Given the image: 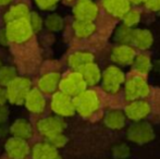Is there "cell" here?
<instances>
[{
  "instance_id": "5bb4252c",
  "label": "cell",
  "mask_w": 160,
  "mask_h": 159,
  "mask_svg": "<svg viewBox=\"0 0 160 159\" xmlns=\"http://www.w3.org/2000/svg\"><path fill=\"white\" fill-rule=\"evenodd\" d=\"M135 55H136L135 50L130 45H119L112 50L111 59L117 64L127 66L132 63Z\"/></svg>"
},
{
  "instance_id": "83f0119b",
  "label": "cell",
  "mask_w": 160,
  "mask_h": 159,
  "mask_svg": "<svg viewBox=\"0 0 160 159\" xmlns=\"http://www.w3.org/2000/svg\"><path fill=\"white\" fill-rule=\"evenodd\" d=\"M45 24H46V27L48 28L49 31H52V32H59V31L62 30L63 27V20H62L61 17L57 14H51L49 17H47L46 21H45Z\"/></svg>"
},
{
  "instance_id": "4dcf8cb0",
  "label": "cell",
  "mask_w": 160,
  "mask_h": 159,
  "mask_svg": "<svg viewBox=\"0 0 160 159\" xmlns=\"http://www.w3.org/2000/svg\"><path fill=\"white\" fill-rule=\"evenodd\" d=\"M112 154L116 158H125L130 155V148L125 144H118L112 148Z\"/></svg>"
},
{
  "instance_id": "2e32d148",
  "label": "cell",
  "mask_w": 160,
  "mask_h": 159,
  "mask_svg": "<svg viewBox=\"0 0 160 159\" xmlns=\"http://www.w3.org/2000/svg\"><path fill=\"white\" fill-rule=\"evenodd\" d=\"M61 75L58 72H50L42 75L38 81V89L42 93L51 94L55 93L56 89L59 87Z\"/></svg>"
},
{
  "instance_id": "277c9868",
  "label": "cell",
  "mask_w": 160,
  "mask_h": 159,
  "mask_svg": "<svg viewBox=\"0 0 160 159\" xmlns=\"http://www.w3.org/2000/svg\"><path fill=\"white\" fill-rule=\"evenodd\" d=\"M128 138L136 144H146L155 138V132L147 122L136 121L128 130Z\"/></svg>"
},
{
  "instance_id": "ffe728a7",
  "label": "cell",
  "mask_w": 160,
  "mask_h": 159,
  "mask_svg": "<svg viewBox=\"0 0 160 159\" xmlns=\"http://www.w3.org/2000/svg\"><path fill=\"white\" fill-rule=\"evenodd\" d=\"M154 42V37L148 30H134L132 44L141 50L148 49Z\"/></svg>"
},
{
  "instance_id": "30bf717a",
  "label": "cell",
  "mask_w": 160,
  "mask_h": 159,
  "mask_svg": "<svg viewBox=\"0 0 160 159\" xmlns=\"http://www.w3.org/2000/svg\"><path fill=\"white\" fill-rule=\"evenodd\" d=\"M65 127V122L61 118L58 117H47L40 119L37 123V130L42 135L46 137L53 135V134L61 133Z\"/></svg>"
},
{
  "instance_id": "b9f144b4",
  "label": "cell",
  "mask_w": 160,
  "mask_h": 159,
  "mask_svg": "<svg viewBox=\"0 0 160 159\" xmlns=\"http://www.w3.org/2000/svg\"><path fill=\"white\" fill-rule=\"evenodd\" d=\"M69 1H72V0H69Z\"/></svg>"
},
{
  "instance_id": "603a6c76",
  "label": "cell",
  "mask_w": 160,
  "mask_h": 159,
  "mask_svg": "<svg viewBox=\"0 0 160 159\" xmlns=\"http://www.w3.org/2000/svg\"><path fill=\"white\" fill-rule=\"evenodd\" d=\"M74 33L80 38H86L91 36L96 30V26L93 21H85V20H76L73 24Z\"/></svg>"
},
{
  "instance_id": "8fae6325",
  "label": "cell",
  "mask_w": 160,
  "mask_h": 159,
  "mask_svg": "<svg viewBox=\"0 0 160 159\" xmlns=\"http://www.w3.org/2000/svg\"><path fill=\"white\" fill-rule=\"evenodd\" d=\"M73 14L76 20L94 21L98 14V8L92 0H78L73 8Z\"/></svg>"
},
{
  "instance_id": "d590c367",
  "label": "cell",
  "mask_w": 160,
  "mask_h": 159,
  "mask_svg": "<svg viewBox=\"0 0 160 159\" xmlns=\"http://www.w3.org/2000/svg\"><path fill=\"white\" fill-rule=\"evenodd\" d=\"M7 93H6V89L3 88L2 86H0V104L4 105V102H7Z\"/></svg>"
},
{
  "instance_id": "5b68a950",
  "label": "cell",
  "mask_w": 160,
  "mask_h": 159,
  "mask_svg": "<svg viewBox=\"0 0 160 159\" xmlns=\"http://www.w3.org/2000/svg\"><path fill=\"white\" fill-rule=\"evenodd\" d=\"M86 82L83 79L82 74L78 71H74L71 72L64 77L63 79L60 80L59 83V88L61 92L68 94L71 97H74L81 92L86 89Z\"/></svg>"
},
{
  "instance_id": "3957f363",
  "label": "cell",
  "mask_w": 160,
  "mask_h": 159,
  "mask_svg": "<svg viewBox=\"0 0 160 159\" xmlns=\"http://www.w3.org/2000/svg\"><path fill=\"white\" fill-rule=\"evenodd\" d=\"M33 30L28 19H21L11 21L8 23L6 28V35L9 42H24L32 37Z\"/></svg>"
},
{
  "instance_id": "8d00e7d4",
  "label": "cell",
  "mask_w": 160,
  "mask_h": 159,
  "mask_svg": "<svg viewBox=\"0 0 160 159\" xmlns=\"http://www.w3.org/2000/svg\"><path fill=\"white\" fill-rule=\"evenodd\" d=\"M0 42L2 45H7L9 42L8 37L6 35V31H0Z\"/></svg>"
},
{
  "instance_id": "4fadbf2b",
  "label": "cell",
  "mask_w": 160,
  "mask_h": 159,
  "mask_svg": "<svg viewBox=\"0 0 160 159\" xmlns=\"http://www.w3.org/2000/svg\"><path fill=\"white\" fill-rule=\"evenodd\" d=\"M25 107L28 111L33 113H42L46 107V100L39 89H30L24 100Z\"/></svg>"
},
{
  "instance_id": "ac0fdd59",
  "label": "cell",
  "mask_w": 160,
  "mask_h": 159,
  "mask_svg": "<svg viewBox=\"0 0 160 159\" xmlns=\"http://www.w3.org/2000/svg\"><path fill=\"white\" fill-rule=\"evenodd\" d=\"M10 133L14 137H19L28 141L33 135V127L31 123L25 119H18L11 124Z\"/></svg>"
},
{
  "instance_id": "e575fe53",
  "label": "cell",
  "mask_w": 160,
  "mask_h": 159,
  "mask_svg": "<svg viewBox=\"0 0 160 159\" xmlns=\"http://www.w3.org/2000/svg\"><path fill=\"white\" fill-rule=\"evenodd\" d=\"M9 117V110L4 105L0 104V124H3L7 120H8Z\"/></svg>"
},
{
  "instance_id": "9a60e30c",
  "label": "cell",
  "mask_w": 160,
  "mask_h": 159,
  "mask_svg": "<svg viewBox=\"0 0 160 159\" xmlns=\"http://www.w3.org/2000/svg\"><path fill=\"white\" fill-rule=\"evenodd\" d=\"M102 7L110 15L122 17L131 9L130 0H102Z\"/></svg>"
},
{
  "instance_id": "7402d4cb",
  "label": "cell",
  "mask_w": 160,
  "mask_h": 159,
  "mask_svg": "<svg viewBox=\"0 0 160 159\" xmlns=\"http://www.w3.org/2000/svg\"><path fill=\"white\" fill-rule=\"evenodd\" d=\"M125 115L121 110L112 109L105 116V124L111 130H120L125 124Z\"/></svg>"
},
{
  "instance_id": "d6a6232c",
  "label": "cell",
  "mask_w": 160,
  "mask_h": 159,
  "mask_svg": "<svg viewBox=\"0 0 160 159\" xmlns=\"http://www.w3.org/2000/svg\"><path fill=\"white\" fill-rule=\"evenodd\" d=\"M59 0H35L36 4L42 10H51L57 6Z\"/></svg>"
},
{
  "instance_id": "7a4b0ae2",
  "label": "cell",
  "mask_w": 160,
  "mask_h": 159,
  "mask_svg": "<svg viewBox=\"0 0 160 159\" xmlns=\"http://www.w3.org/2000/svg\"><path fill=\"white\" fill-rule=\"evenodd\" d=\"M31 81L28 77H17L6 86L7 99L13 105L23 104L31 89Z\"/></svg>"
},
{
  "instance_id": "44dd1931",
  "label": "cell",
  "mask_w": 160,
  "mask_h": 159,
  "mask_svg": "<svg viewBox=\"0 0 160 159\" xmlns=\"http://www.w3.org/2000/svg\"><path fill=\"white\" fill-rule=\"evenodd\" d=\"M78 72L82 74L83 79L86 82V84L91 85V86L98 84L99 81L101 79L100 70H99L98 66L94 63V62H91V63L84 66Z\"/></svg>"
},
{
  "instance_id": "d6986e66",
  "label": "cell",
  "mask_w": 160,
  "mask_h": 159,
  "mask_svg": "<svg viewBox=\"0 0 160 159\" xmlns=\"http://www.w3.org/2000/svg\"><path fill=\"white\" fill-rule=\"evenodd\" d=\"M94 62V55L86 51H78V52L72 53L68 59L70 68H72L74 71H80L86 64Z\"/></svg>"
},
{
  "instance_id": "7c38bea8",
  "label": "cell",
  "mask_w": 160,
  "mask_h": 159,
  "mask_svg": "<svg viewBox=\"0 0 160 159\" xmlns=\"http://www.w3.org/2000/svg\"><path fill=\"white\" fill-rule=\"evenodd\" d=\"M150 112V106L147 102L142 99L132 100L125 107L124 115L132 121H141L145 119Z\"/></svg>"
},
{
  "instance_id": "8992f818",
  "label": "cell",
  "mask_w": 160,
  "mask_h": 159,
  "mask_svg": "<svg viewBox=\"0 0 160 159\" xmlns=\"http://www.w3.org/2000/svg\"><path fill=\"white\" fill-rule=\"evenodd\" d=\"M124 82V73L120 68L110 66L102 73V87L107 93L117 94Z\"/></svg>"
},
{
  "instance_id": "60d3db41",
  "label": "cell",
  "mask_w": 160,
  "mask_h": 159,
  "mask_svg": "<svg viewBox=\"0 0 160 159\" xmlns=\"http://www.w3.org/2000/svg\"><path fill=\"white\" fill-rule=\"evenodd\" d=\"M55 159H61V157H60V156H58V157H56Z\"/></svg>"
},
{
  "instance_id": "6da1fadb",
  "label": "cell",
  "mask_w": 160,
  "mask_h": 159,
  "mask_svg": "<svg viewBox=\"0 0 160 159\" xmlns=\"http://www.w3.org/2000/svg\"><path fill=\"white\" fill-rule=\"evenodd\" d=\"M73 105L76 112L82 117H89L99 108V97L96 92L84 89L73 97Z\"/></svg>"
},
{
  "instance_id": "ab89813d",
  "label": "cell",
  "mask_w": 160,
  "mask_h": 159,
  "mask_svg": "<svg viewBox=\"0 0 160 159\" xmlns=\"http://www.w3.org/2000/svg\"><path fill=\"white\" fill-rule=\"evenodd\" d=\"M1 67H2V62H1V60H0V69H1Z\"/></svg>"
},
{
  "instance_id": "484cf974",
  "label": "cell",
  "mask_w": 160,
  "mask_h": 159,
  "mask_svg": "<svg viewBox=\"0 0 160 159\" xmlns=\"http://www.w3.org/2000/svg\"><path fill=\"white\" fill-rule=\"evenodd\" d=\"M133 32H134V28L128 27L123 24L119 28H117L114 33V39L120 45H130L132 44Z\"/></svg>"
},
{
  "instance_id": "f1b7e54d",
  "label": "cell",
  "mask_w": 160,
  "mask_h": 159,
  "mask_svg": "<svg viewBox=\"0 0 160 159\" xmlns=\"http://www.w3.org/2000/svg\"><path fill=\"white\" fill-rule=\"evenodd\" d=\"M124 25L128 26V27H134L135 25H137L141 20V13L138 10L135 9H130L127 13L122 17Z\"/></svg>"
},
{
  "instance_id": "4316f807",
  "label": "cell",
  "mask_w": 160,
  "mask_h": 159,
  "mask_svg": "<svg viewBox=\"0 0 160 159\" xmlns=\"http://www.w3.org/2000/svg\"><path fill=\"white\" fill-rule=\"evenodd\" d=\"M17 77V70L13 67H1L0 69V86L6 87Z\"/></svg>"
},
{
  "instance_id": "1f68e13d",
  "label": "cell",
  "mask_w": 160,
  "mask_h": 159,
  "mask_svg": "<svg viewBox=\"0 0 160 159\" xmlns=\"http://www.w3.org/2000/svg\"><path fill=\"white\" fill-rule=\"evenodd\" d=\"M28 22H30L31 26H32V30L33 32H38L40 31L42 26V17L38 15V13H30V17H28Z\"/></svg>"
},
{
  "instance_id": "d4e9b609",
  "label": "cell",
  "mask_w": 160,
  "mask_h": 159,
  "mask_svg": "<svg viewBox=\"0 0 160 159\" xmlns=\"http://www.w3.org/2000/svg\"><path fill=\"white\" fill-rule=\"evenodd\" d=\"M133 68L134 70H136L138 73L142 74H146L150 71L152 69V61L150 58L147 55L144 53H139V55H135L134 59H133Z\"/></svg>"
},
{
  "instance_id": "ba28073f",
  "label": "cell",
  "mask_w": 160,
  "mask_h": 159,
  "mask_svg": "<svg viewBox=\"0 0 160 159\" xmlns=\"http://www.w3.org/2000/svg\"><path fill=\"white\" fill-rule=\"evenodd\" d=\"M51 109L60 117H71L75 113L71 96L63 92H57L51 98Z\"/></svg>"
},
{
  "instance_id": "f35d334b",
  "label": "cell",
  "mask_w": 160,
  "mask_h": 159,
  "mask_svg": "<svg viewBox=\"0 0 160 159\" xmlns=\"http://www.w3.org/2000/svg\"><path fill=\"white\" fill-rule=\"evenodd\" d=\"M130 2H132V3H134V4H139V3L145 2V0H130Z\"/></svg>"
},
{
  "instance_id": "e0dca14e",
  "label": "cell",
  "mask_w": 160,
  "mask_h": 159,
  "mask_svg": "<svg viewBox=\"0 0 160 159\" xmlns=\"http://www.w3.org/2000/svg\"><path fill=\"white\" fill-rule=\"evenodd\" d=\"M58 156H59V154H58L57 148L46 141L42 143H37L32 148L33 159H55Z\"/></svg>"
},
{
  "instance_id": "74e56055",
  "label": "cell",
  "mask_w": 160,
  "mask_h": 159,
  "mask_svg": "<svg viewBox=\"0 0 160 159\" xmlns=\"http://www.w3.org/2000/svg\"><path fill=\"white\" fill-rule=\"evenodd\" d=\"M12 0H0V6H7L9 4Z\"/></svg>"
},
{
  "instance_id": "f546056e",
  "label": "cell",
  "mask_w": 160,
  "mask_h": 159,
  "mask_svg": "<svg viewBox=\"0 0 160 159\" xmlns=\"http://www.w3.org/2000/svg\"><path fill=\"white\" fill-rule=\"evenodd\" d=\"M46 142H48L50 145H52L56 148H60V147H63L68 142L67 136L64 135L63 133H57L53 134V135L49 136V137H46Z\"/></svg>"
},
{
  "instance_id": "9c48e42d",
  "label": "cell",
  "mask_w": 160,
  "mask_h": 159,
  "mask_svg": "<svg viewBox=\"0 0 160 159\" xmlns=\"http://www.w3.org/2000/svg\"><path fill=\"white\" fill-rule=\"evenodd\" d=\"M4 149L10 159H25L30 154V146L28 142L14 136L7 141Z\"/></svg>"
},
{
  "instance_id": "cb8c5ba5",
  "label": "cell",
  "mask_w": 160,
  "mask_h": 159,
  "mask_svg": "<svg viewBox=\"0 0 160 159\" xmlns=\"http://www.w3.org/2000/svg\"><path fill=\"white\" fill-rule=\"evenodd\" d=\"M30 10H28V6L23 3H19L13 6L8 12L4 15V21L7 23L11 21H15V20H21V19H28L30 17Z\"/></svg>"
},
{
  "instance_id": "836d02e7",
  "label": "cell",
  "mask_w": 160,
  "mask_h": 159,
  "mask_svg": "<svg viewBox=\"0 0 160 159\" xmlns=\"http://www.w3.org/2000/svg\"><path fill=\"white\" fill-rule=\"evenodd\" d=\"M145 6L148 10L159 12L160 11V0H145Z\"/></svg>"
},
{
  "instance_id": "52a82bcc",
  "label": "cell",
  "mask_w": 160,
  "mask_h": 159,
  "mask_svg": "<svg viewBox=\"0 0 160 159\" xmlns=\"http://www.w3.org/2000/svg\"><path fill=\"white\" fill-rule=\"evenodd\" d=\"M125 98L128 100L143 99L149 95V86L141 77H134L125 83Z\"/></svg>"
}]
</instances>
